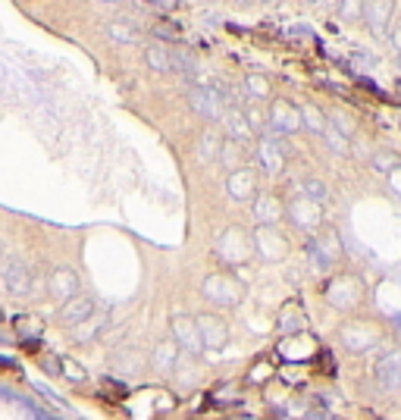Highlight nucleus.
<instances>
[{"label": "nucleus", "mask_w": 401, "mask_h": 420, "mask_svg": "<svg viewBox=\"0 0 401 420\" xmlns=\"http://www.w3.org/2000/svg\"><path fill=\"white\" fill-rule=\"evenodd\" d=\"M4 286L10 295H29L32 292V270L25 267L19 257H6L4 261Z\"/></svg>", "instance_id": "obj_1"}, {"label": "nucleus", "mask_w": 401, "mask_h": 420, "mask_svg": "<svg viewBox=\"0 0 401 420\" xmlns=\"http://www.w3.org/2000/svg\"><path fill=\"white\" fill-rule=\"evenodd\" d=\"M189 104L195 107L200 117H219L223 113V91L210 85H198L189 91Z\"/></svg>", "instance_id": "obj_2"}, {"label": "nucleus", "mask_w": 401, "mask_h": 420, "mask_svg": "<svg viewBox=\"0 0 401 420\" xmlns=\"http://www.w3.org/2000/svg\"><path fill=\"white\" fill-rule=\"evenodd\" d=\"M172 336L182 348H189L191 355H198L204 348V339H200V329H198V320L195 317H185V314H176L172 317Z\"/></svg>", "instance_id": "obj_3"}, {"label": "nucleus", "mask_w": 401, "mask_h": 420, "mask_svg": "<svg viewBox=\"0 0 401 420\" xmlns=\"http://www.w3.org/2000/svg\"><path fill=\"white\" fill-rule=\"evenodd\" d=\"M91 314H95V298H88V295L69 298V301H63V308L57 310L60 323H66V327H79V323H85Z\"/></svg>", "instance_id": "obj_4"}, {"label": "nucleus", "mask_w": 401, "mask_h": 420, "mask_svg": "<svg viewBox=\"0 0 401 420\" xmlns=\"http://www.w3.org/2000/svg\"><path fill=\"white\" fill-rule=\"evenodd\" d=\"M266 126H270V132H279V135H289L295 132V129L301 126V117L298 110L292 104H285V100H276L270 110V119H266Z\"/></svg>", "instance_id": "obj_5"}, {"label": "nucleus", "mask_w": 401, "mask_h": 420, "mask_svg": "<svg viewBox=\"0 0 401 420\" xmlns=\"http://www.w3.org/2000/svg\"><path fill=\"white\" fill-rule=\"evenodd\" d=\"M198 329H200V339H204V348H223L229 342V329L219 317L207 314V317H198Z\"/></svg>", "instance_id": "obj_6"}, {"label": "nucleus", "mask_w": 401, "mask_h": 420, "mask_svg": "<svg viewBox=\"0 0 401 420\" xmlns=\"http://www.w3.org/2000/svg\"><path fill=\"white\" fill-rule=\"evenodd\" d=\"M79 289H82V282H79V276H76V270H69V267H57L50 273V295H57V298H76L79 295Z\"/></svg>", "instance_id": "obj_7"}, {"label": "nucleus", "mask_w": 401, "mask_h": 420, "mask_svg": "<svg viewBox=\"0 0 401 420\" xmlns=\"http://www.w3.org/2000/svg\"><path fill=\"white\" fill-rule=\"evenodd\" d=\"M376 379L383 389H401V351L395 355H386L376 364Z\"/></svg>", "instance_id": "obj_8"}, {"label": "nucleus", "mask_w": 401, "mask_h": 420, "mask_svg": "<svg viewBox=\"0 0 401 420\" xmlns=\"http://www.w3.org/2000/svg\"><path fill=\"white\" fill-rule=\"evenodd\" d=\"M257 164L264 173H279L283 169V147H279V141L273 138H264L257 145Z\"/></svg>", "instance_id": "obj_9"}, {"label": "nucleus", "mask_w": 401, "mask_h": 420, "mask_svg": "<svg viewBox=\"0 0 401 420\" xmlns=\"http://www.w3.org/2000/svg\"><path fill=\"white\" fill-rule=\"evenodd\" d=\"M229 195L232 198H238V201L251 198L254 195V173L251 169H238V173L229 176Z\"/></svg>", "instance_id": "obj_10"}, {"label": "nucleus", "mask_w": 401, "mask_h": 420, "mask_svg": "<svg viewBox=\"0 0 401 420\" xmlns=\"http://www.w3.org/2000/svg\"><path fill=\"white\" fill-rule=\"evenodd\" d=\"M144 57H148V66L154 72H172V51L163 44H151L148 51H144Z\"/></svg>", "instance_id": "obj_11"}, {"label": "nucleus", "mask_w": 401, "mask_h": 420, "mask_svg": "<svg viewBox=\"0 0 401 420\" xmlns=\"http://www.w3.org/2000/svg\"><path fill=\"white\" fill-rule=\"evenodd\" d=\"M389 13H392L389 4H364V19L373 25L376 35H383V25H386V19H389Z\"/></svg>", "instance_id": "obj_12"}, {"label": "nucleus", "mask_w": 401, "mask_h": 420, "mask_svg": "<svg viewBox=\"0 0 401 420\" xmlns=\"http://www.w3.org/2000/svg\"><path fill=\"white\" fill-rule=\"evenodd\" d=\"M172 70H179L182 76H191V72H195V57H191L189 51H182V47L172 51Z\"/></svg>", "instance_id": "obj_13"}, {"label": "nucleus", "mask_w": 401, "mask_h": 420, "mask_svg": "<svg viewBox=\"0 0 401 420\" xmlns=\"http://www.w3.org/2000/svg\"><path fill=\"white\" fill-rule=\"evenodd\" d=\"M217 154H219V138L207 132L204 138H200V157H204V160H213Z\"/></svg>", "instance_id": "obj_14"}, {"label": "nucleus", "mask_w": 401, "mask_h": 420, "mask_svg": "<svg viewBox=\"0 0 401 420\" xmlns=\"http://www.w3.org/2000/svg\"><path fill=\"white\" fill-rule=\"evenodd\" d=\"M172 355H176V348H172L170 342L160 345V348L154 351V364H157V367H166V370H170V367H172Z\"/></svg>", "instance_id": "obj_15"}, {"label": "nucleus", "mask_w": 401, "mask_h": 420, "mask_svg": "<svg viewBox=\"0 0 401 420\" xmlns=\"http://www.w3.org/2000/svg\"><path fill=\"white\" fill-rule=\"evenodd\" d=\"M257 216H260V220H276V216H279V204L273 198H260L257 201Z\"/></svg>", "instance_id": "obj_16"}, {"label": "nucleus", "mask_w": 401, "mask_h": 420, "mask_svg": "<svg viewBox=\"0 0 401 420\" xmlns=\"http://www.w3.org/2000/svg\"><path fill=\"white\" fill-rule=\"evenodd\" d=\"M226 123H229V132L236 135V138H245V135H251V129H248V123H245V119L238 117V113H232V117L226 119Z\"/></svg>", "instance_id": "obj_17"}, {"label": "nucleus", "mask_w": 401, "mask_h": 420, "mask_svg": "<svg viewBox=\"0 0 401 420\" xmlns=\"http://www.w3.org/2000/svg\"><path fill=\"white\" fill-rule=\"evenodd\" d=\"M248 91L254 94V98H264V94L270 91V85H266L264 76H251V79H248Z\"/></svg>", "instance_id": "obj_18"}, {"label": "nucleus", "mask_w": 401, "mask_h": 420, "mask_svg": "<svg viewBox=\"0 0 401 420\" xmlns=\"http://www.w3.org/2000/svg\"><path fill=\"white\" fill-rule=\"evenodd\" d=\"M304 195L307 198H326V188H323V182H317V179H307L304 182Z\"/></svg>", "instance_id": "obj_19"}, {"label": "nucleus", "mask_w": 401, "mask_h": 420, "mask_svg": "<svg viewBox=\"0 0 401 420\" xmlns=\"http://www.w3.org/2000/svg\"><path fill=\"white\" fill-rule=\"evenodd\" d=\"M323 138L332 145V151H348V145H345V138L336 132V129H326V132H323Z\"/></svg>", "instance_id": "obj_20"}, {"label": "nucleus", "mask_w": 401, "mask_h": 420, "mask_svg": "<svg viewBox=\"0 0 401 420\" xmlns=\"http://www.w3.org/2000/svg\"><path fill=\"white\" fill-rule=\"evenodd\" d=\"M107 32H110V38H116V41H132V32L125 29V25H107Z\"/></svg>", "instance_id": "obj_21"}, {"label": "nucleus", "mask_w": 401, "mask_h": 420, "mask_svg": "<svg viewBox=\"0 0 401 420\" xmlns=\"http://www.w3.org/2000/svg\"><path fill=\"white\" fill-rule=\"evenodd\" d=\"M304 119H307V126H313V129H317V132H326V129H329V126H326L323 119H320L313 110H304Z\"/></svg>", "instance_id": "obj_22"}, {"label": "nucleus", "mask_w": 401, "mask_h": 420, "mask_svg": "<svg viewBox=\"0 0 401 420\" xmlns=\"http://www.w3.org/2000/svg\"><path fill=\"white\" fill-rule=\"evenodd\" d=\"M392 44H395L398 51H401V22L395 25V29H392Z\"/></svg>", "instance_id": "obj_23"}, {"label": "nucleus", "mask_w": 401, "mask_h": 420, "mask_svg": "<svg viewBox=\"0 0 401 420\" xmlns=\"http://www.w3.org/2000/svg\"><path fill=\"white\" fill-rule=\"evenodd\" d=\"M35 417H38V420H63V417H50L48 411H41V408H38V414H35Z\"/></svg>", "instance_id": "obj_24"}]
</instances>
